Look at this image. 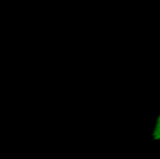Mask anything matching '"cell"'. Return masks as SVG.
Wrapping results in <instances>:
<instances>
[{
	"mask_svg": "<svg viewBox=\"0 0 160 159\" xmlns=\"http://www.w3.org/2000/svg\"><path fill=\"white\" fill-rule=\"evenodd\" d=\"M153 138H155V140H160V115L158 117L156 128H155V131H153Z\"/></svg>",
	"mask_w": 160,
	"mask_h": 159,
	"instance_id": "obj_1",
	"label": "cell"
}]
</instances>
